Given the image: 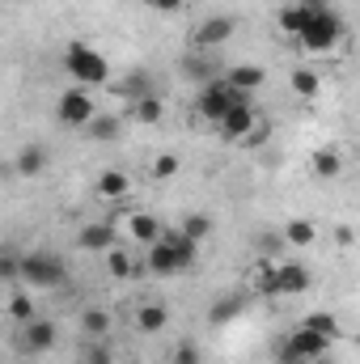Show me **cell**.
<instances>
[{
	"label": "cell",
	"mask_w": 360,
	"mask_h": 364,
	"mask_svg": "<svg viewBox=\"0 0 360 364\" xmlns=\"http://www.w3.org/2000/svg\"><path fill=\"white\" fill-rule=\"evenodd\" d=\"M331 343H335V339H327V335H318V331H309V326H297V331L280 343V364H314L331 352Z\"/></svg>",
	"instance_id": "cell-4"
},
{
	"label": "cell",
	"mask_w": 360,
	"mask_h": 364,
	"mask_svg": "<svg viewBox=\"0 0 360 364\" xmlns=\"http://www.w3.org/2000/svg\"><path fill=\"white\" fill-rule=\"evenodd\" d=\"M81 364H115V352L106 348V339H90L81 352Z\"/></svg>",
	"instance_id": "cell-28"
},
{
	"label": "cell",
	"mask_w": 360,
	"mask_h": 364,
	"mask_svg": "<svg viewBox=\"0 0 360 364\" xmlns=\"http://www.w3.org/2000/svg\"><path fill=\"white\" fill-rule=\"evenodd\" d=\"M221 140H238V144H246V140H259V114H255V106L250 102H238L225 119H221Z\"/></svg>",
	"instance_id": "cell-8"
},
{
	"label": "cell",
	"mask_w": 360,
	"mask_h": 364,
	"mask_svg": "<svg viewBox=\"0 0 360 364\" xmlns=\"http://www.w3.org/2000/svg\"><path fill=\"white\" fill-rule=\"evenodd\" d=\"M127 114H132L136 123L153 127V123H162V114H166V102H162L157 93H149V97H136V102H127Z\"/></svg>",
	"instance_id": "cell-18"
},
{
	"label": "cell",
	"mask_w": 360,
	"mask_h": 364,
	"mask_svg": "<svg viewBox=\"0 0 360 364\" xmlns=\"http://www.w3.org/2000/svg\"><path fill=\"white\" fill-rule=\"evenodd\" d=\"M64 279H68V263L51 250H34L21 259V284L30 288H60Z\"/></svg>",
	"instance_id": "cell-5"
},
{
	"label": "cell",
	"mask_w": 360,
	"mask_h": 364,
	"mask_svg": "<svg viewBox=\"0 0 360 364\" xmlns=\"http://www.w3.org/2000/svg\"><path fill=\"white\" fill-rule=\"evenodd\" d=\"M238 102H250V93L233 90L229 81H208L199 97H195V114L203 119V123H212V127H221V119L238 106Z\"/></svg>",
	"instance_id": "cell-3"
},
{
	"label": "cell",
	"mask_w": 360,
	"mask_h": 364,
	"mask_svg": "<svg viewBox=\"0 0 360 364\" xmlns=\"http://www.w3.org/2000/svg\"><path fill=\"white\" fill-rule=\"evenodd\" d=\"M144 255H149V272L157 275V279H170V275H179V272H182L179 255H174V250L166 246V237H162V242H153V246H149Z\"/></svg>",
	"instance_id": "cell-12"
},
{
	"label": "cell",
	"mask_w": 360,
	"mask_h": 364,
	"mask_svg": "<svg viewBox=\"0 0 360 364\" xmlns=\"http://www.w3.org/2000/svg\"><path fill=\"white\" fill-rule=\"evenodd\" d=\"M162 237H166V246L179 255L182 272H186V267H195V259H199V246H203V242H195V237H191V233H182V229H166Z\"/></svg>",
	"instance_id": "cell-14"
},
{
	"label": "cell",
	"mask_w": 360,
	"mask_h": 364,
	"mask_svg": "<svg viewBox=\"0 0 360 364\" xmlns=\"http://www.w3.org/2000/svg\"><path fill=\"white\" fill-rule=\"evenodd\" d=\"M174 174H179V157L174 153H166V157L153 161V178H174Z\"/></svg>",
	"instance_id": "cell-36"
},
{
	"label": "cell",
	"mask_w": 360,
	"mask_h": 364,
	"mask_svg": "<svg viewBox=\"0 0 360 364\" xmlns=\"http://www.w3.org/2000/svg\"><path fill=\"white\" fill-rule=\"evenodd\" d=\"M344 38V21H339V13L322 0L318 9H314V17H309V26L301 30V38H297V47L305 51V55H322V51H331L335 43Z\"/></svg>",
	"instance_id": "cell-1"
},
{
	"label": "cell",
	"mask_w": 360,
	"mask_h": 364,
	"mask_svg": "<svg viewBox=\"0 0 360 364\" xmlns=\"http://www.w3.org/2000/svg\"><path fill=\"white\" fill-rule=\"evenodd\" d=\"M301 326H309V331H318V335H327V339H339V318H335V314H327V309L305 314V322H301Z\"/></svg>",
	"instance_id": "cell-23"
},
{
	"label": "cell",
	"mask_w": 360,
	"mask_h": 364,
	"mask_svg": "<svg viewBox=\"0 0 360 364\" xmlns=\"http://www.w3.org/2000/svg\"><path fill=\"white\" fill-rule=\"evenodd\" d=\"M77 246L90 250V255H106V250H115V225H110V220H93V225H85V229L77 233Z\"/></svg>",
	"instance_id": "cell-10"
},
{
	"label": "cell",
	"mask_w": 360,
	"mask_h": 364,
	"mask_svg": "<svg viewBox=\"0 0 360 364\" xmlns=\"http://www.w3.org/2000/svg\"><path fill=\"white\" fill-rule=\"evenodd\" d=\"M170 364H203V352H199V343H195V339H182L179 348L170 352Z\"/></svg>",
	"instance_id": "cell-32"
},
{
	"label": "cell",
	"mask_w": 360,
	"mask_h": 364,
	"mask_svg": "<svg viewBox=\"0 0 360 364\" xmlns=\"http://www.w3.org/2000/svg\"><path fill=\"white\" fill-rule=\"evenodd\" d=\"M119 93H123L127 102H136V97H149V93H153V90H149V73H132V77L119 85Z\"/></svg>",
	"instance_id": "cell-29"
},
{
	"label": "cell",
	"mask_w": 360,
	"mask_h": 364,
	"mask_svg": "<svg viewBox=\"0 0 360 364\" xmlns=\"http://www.w3.org/2000/svg\"><path fill=\"white\" fill-rule=\"evenodd\" d=\"M309 166H314V178L318 182H331V178L344 174V153H339L335 144H322V149H314Z\"/></svg>",
	"instance_id": "cell-11"
},
{
	"label": "cell",
	"mask_w": 360,
	"mask_h": 364,
	"mask_svg": "<svg viewBox=\"0 0 360 364\" xmlns=\"http://www.w3.org/2000/svg\"><path fill=\"white\" fill-rule=\"evenodd\" d=\"M233 90H242V93H255L263 81H268V73L259 68V64H238V68H229V77H225Z\"/></svg>",
	"instance_id": "cell-19"
},
{
	"label": "cell",
	"mask_w": 360,
	"mask_h": 364,
	"mask_svg": "<svg viewBox=\"0 0 360 364\" xmlns=\"http://www.w3.org/2000/svg\"><path fill=\"white\" fill-rule=\"evenodd\" d=\"M255 292H263V296H280V263H263V267L255 272Z\"/></svg>",
	"instance_id": "cell-27"
},
{
	"label": "cell",
	"mask_w": 360,
	"mask_h": 364,
	"mask_svg": "<svg viewBox=\"0 0 360 364\" xmlns=\"http://www.w3.org/2000/svg\"><path fill=\"white\" fill-rule=\"evenodd\" d=\"M309 267L305 263H280V296H301L309 288Z\"/></svg>",
	"instance_id": "cell-13"
},
{
	"label": "cell",
	"mask_w": 360,
	"mask_h": 364,
	"mask_svg": "<svg viewBox=\"0 0 360 364\" xmlns=\"http://www.w3.org/2000/svg\"><path fill=\"white\" fill-rule=\"evenodd\" d=\"M0 279L4 284H21V259L17 255H4L0 259Z\"/></svg>",
	"instance_id": "cell-35"
},
{
	"label": "cell",
	"mask_w": 360,
	"mask_h": 364,
	"mask_svg": "<svg viewBox=\"0 0 360 364\" xmlns=\"http://www.w3.org/2000/svg\"><path fill=\"white\" fill-rule=\"evenodd\" d=\"M288 85H292V93H301V97H314V93L322 90V77H318L314 68H292Z\"/></svg>",
	"instance_id": "cell-24"
},
{
	"label": "cell",
	"mask_w": 360,
	"mask_h": 364,
	"mask_svg": "<svg viewBox=\"0 0 360 364\" xmlns=\"http://www.w3.org/2000/svg\"><path fill=\"white\" fill-rule=\"evenodd\" d=\"M9 318H13V322H21V326H26V322H34V318H38V314H34V301L17 292V296L9 301Z\"/></svg>",
	"instance_id": "cell-31"
},
{
	"label": "cell",
	"mask_w": 360,
	"mask_h": 364,
	"mask_svg": "<svg viewBox=\"0 0 360 364\" xmlns=\"http://www.w3.org/2000/svg\"><path fill=\"white\" fill-rule=\"evenodd\" d=\"M64 73H68L73 81H81L85 90L110 81V64H106V55H97L90 43H68V47H64Z\"/></svg>",
	"instance_id": "cell-2"
},
{
	"label": "cell",
	"mask_w": 360,
	"mask_h": 364,
	"mask_svg": "<svg viewBox=\"0 0 360 364\" xmlns=\"http://www.w3.org/2000/svg\"><path fill=\"white\" fill-rule=\"evenodd\" d=\"M238 17H229V13H216V17H203L199 26H195V34H191V51H216V47H225L233 34H238Z\"/></svg>",
	"instance_id": "cell-6"
},
{
	"label": "cell",
	"mask_w": 360,
	"mask_h": 364,
	"mask_svg": "<svg viewBox=\"0 0 360 364\" xmlns=\"http://www.w3.org/2000/svg\"><path fill=\"white\" fill-rule=\"evenodd\" d=\"M314 364H335V360H331V356H322V360H314Z\"/></svg>",
	"instance_id": "cell-39"
},
{
	"label": "cell",
	"mask_w": 360,
	"mask_h": 364,
	"mask_svg": "<svg viewBox=\"0 0 360 364\" xmlns=\"http://www.w3.org/2000/svg\"><path fill=\"white\" fill-rule=\"evenodd\" d=\"M314 237H318V229H314V220H305V216H297V220L284 225V242H288L292 250H309Z\"/></svg>",
	"instance_id": "cell-20"
},
{
	"label": "cell",
	"mask_w": 360,
	"mask_h": 364,
	"mask_svg": "<svg viewBox=\"0 0 360 364\" xmlns=\"http://www.w3.org/2000/svg\"><path fill=\"white\" fill-rule=\"evenodd\" d=\"M166 322H170V309H166L162 301L136 305V331H144V335H157V331H166Z\"/></svg>",
	"instance_id": "cell-17"
},
{
	"label": "cell",
	"mask_w": 360,
	"mask_h": 364,
	"mask_svg": "<svg viewBox=\"0 0 360 364\" xmlns=\"http://www.w3.org/2000/svg\"><path fill=\"white\" fill-rule=\"evenodd\" d=\"M335 242L339 246H352V229H335Z\"/></svg>",
	"instance_id": "cell-38"
},
{
	"label": "cell",
	"mask_w": 360,
	"mask_h": 364,
	"mask_svg": "<svg viewBox=\"0 0 360 364\" xmlns=\"http://www.w3.org/2000/svg\"><path fill=\"white\" fill-rule=\"evenodd\" d=\"M182 68H186V73H191V77H195V81H199V85H208V77H212V64H208V60H203V51H191V55H186V64H182Z\"/></svg>",
	"instance_id": "cell-34"
},
{
	"label": "cell",
	"mask_w": 360,
	"mask_h": 364,
	"mask_svg": "<svg viewBox=\"0 0 360 364\" xmlns=\"http://www.w3.org/2000/svg\"><path fill=\"white\" fill-rule=\"evenodd\" d=\"M127 233L140 242V246H153V242H162V225H157V216H149V212H132L127 216Z\"/></svg>",
	"instance_id": "cell-16"
},
{
	"label": "cell",
	"mask_w": 360,
	"mask_h": 364,
	"mask_svg": "<svg viewBox=\"0 0 360 364\" xmlns=\"http://www.w3.org/2000/svg\"><path fill=\"white\" fill-rule=\"evenodd\" d=\"M21 348H26L30 356H47V352L55 348V326H51L47 318L26 322V326H21Z\"/></svg>",
	"instance_id": "cell-9"
},
{
	"label": "cell",
	"mask_w": 360,
	"mask_h": 364,
	"mask_svg": "<svg viewBox=\"0 0 360 364\" xmlns=\"http://www.w3.org/2000/svg\"><path fill=\"white\" fill-rule=\"evenodd\" d=\"M106 272L119 275V279H127V275L140 272V263H136V259H132L127 250H119V246H115V250H106Z\"/></svg>",
	"instance_id": "cell-25"
},
{
	"label": "cell",
	"mask_w": 360,
	"mask_h": 364,
	"mask_svg": "<svg viewBox=\"0 0 360 364\" xmlns=\"http://www.w3.org/2000/svg\"><path fill=\"white\" fill-rule=\"evenodd\" d=\"M55 119H60L64 127H90L93 119H97V106H93L90 90L77 85V90L60 93V102H55Z\"/></svg>",
	"instance_id": "cell-7"
},
{
	"label": "cell",
	"mask_w": 360,
	"mask_h": 364,
	"mask_svg": "<svg viewBox=\"0 0 360 364\" xmlns=\"http://www.w3.org/2000/svg\"><path fill=\"white\" fill-rule=\"evenodd\" d=\"M81 326H85V335H90V339H106V331H110V314L93 305V309L81 314Z\"/></svg>",
	"instance_id": "cell-26"
},
{
	"label": "cell",
	"mask_w": 360,
	"mask_h": 364,
	"mask_svg": "<svg viewBox=\"0 0 360 364\" xmlns=\"http://www.w3.org/2000/svg\"><path fill=\"white\" fill-rule=\"evenodd\" d=\"M238 314H242V296H221V301L208 309V322H212V326H225V322H233Z\"/></svg>",
	"instance_id": "cell-22"
},
{
	"label": "cell",
	"mask_w": 360,
	"mask_h": 364,
	"mask_svg": "<svg viewBox=\"0 0 360 364\" xmlns=\"http://www.w3.org/2000/svg\"><path fill=\"white\" fill-rule=\"evenodd\" d=\"M179 229H182V233H191V237H195V242H203V237H208V233H212V220H208V216H203V212H191V216H186V220H182Z\"/></svg>",
	"instance_id": "cell-33"
},
{
	"label": "cell",
	"mask_w": 360,
	"mask_h": 364,
	"mask_svg": "<svg viewBox=\"0 0 360 364\" xmlns=\"http://www.w3.org/2000/svg\"><path fill=\"white\" fill-rule=\"evenodd\" d=\"M43 170H47V149L43 144H26L13 161V174H21V178H38Z\"/></svg>",
	"instance_id": "cell-15"
},
{
	"label": "cell",
	"mask_w": 360,
	"mask_h": 364,
	"mask_svg": "<svg viewBox=\"0 0 360 364\" xmlns=\"http://www.w3.org/2000/svg\"><path fill=\"white\" fill-rule=\"evenodd\" d=\"M149 4H153L157 13H179L182 4H186V0H149Z\"/></svg>",
	"instance_id": "cell-37"
},
{
	"label": "cell",
	"mask_w": 360,
	"mask_h": 364,
	"mask_svg": "<svg viewBox=\"0 0 360 364\" xmlns=\"http://www.w3.org/2000/svg\"><path fill=\"white\" fill-rule=\"evenodd\" d=\"M85 132H90L93 140H115V136H119V119H115V114H97Z\"/></svg>",
	"instance_id": "cell-30"
},
{
	"label": "cell",
	"mask_w": 360,
	"mask_h": 364,
	"mask_svg": "<svg viewBox=\"0 0 360 364\" xmlns=\"http://www.w3.org/2000/svg\"><path fill=\"white\" fill-rule=\"evenodd\" d=\"M102 199H123L127 191H132V178L123 174V170H102L97 174V186H93Z\"/></svg>",
	"instance_id": "cell-21"
}]
</instances>
